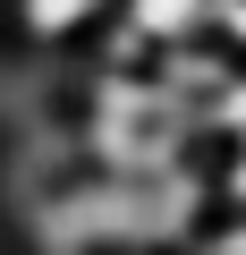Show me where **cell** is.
Instances as JSON below:
<instances>
[{
	"instance_id": "cell-1",
	"label": "cell",
	"mask_w": 246,
	"mask_h": 255,
	"mask_svg": "<svg viewBox=\"0 0 246 255\" xmlns=\"http://www.w3.org/2000/svg\"><path fill=\"white\" fill-rule=\"evenodd\" d=\"M128 17H136L145 34H187V26L212 17V0H128Z\"/></svg>"
},
{
	"instance_id": "cell-2",
	"label": "cell",
	"mask_w": 246,
	"mask_h": 255,
	"mask_svg": "<svg viewBox=\"0 0 246 255\" xmlns=\"http://www.w3.org/2000/svg\"><path fill=\"white\" fill-rule=\"evenodd\" d=\"M102 9V0H26V26L34 34H68V26H85Z\"/></svg>"
},
{
	"instance_id": "cell-3",
	"label": "cell",
	"mask_w": 246,
	"mask_h": 255,
	"mask_svg": "<svg viewBox=\"0 0 246 255\" xmlns=\"http://www.w3.org/2000/svg\"><path fill=\"white\" fill-rule=\"evenodd\" d=\"M212 26H229V34L246 43V0H212Z\"/></svg>"
},
{
	"instance_id": "cell-4",
	"label": "cell",
	"mask_w": 246,
	"mask_h": 255,
	"mask_svg": "<svg viewBox=\"0 0 246 255\" xmlns=\"http://www.w3.org/2000/svg\"><path fill=\"white\" fill-rule=\"evenodd\" d=\"M229 187H238V196H246V162H238V170H229Z\"/></svg>"
}]
</instances>
